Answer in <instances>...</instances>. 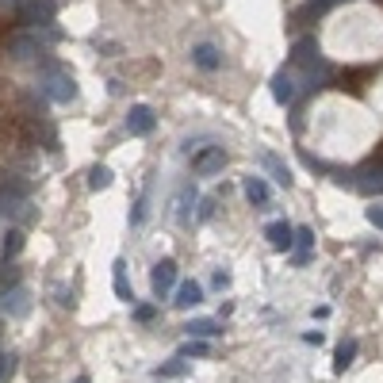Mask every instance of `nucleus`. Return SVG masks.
<instances>
[{"instance_id":"6","label":"nucleus","mask_w":383,"mask_h":383,"mask_svg":"<svg viewBox=\"0 0 383 383\" xmlns=\"http://www.w3.org/2000/svg\"><path fill=\"white\" fill-rule=\"evenodd\" d=\"M19 250H24V234L8 230V234H4V242H0V261H12Z\"/></svg>"},{"instance_id":"19","label":"nucleus","mask_w":383,"mask_h":383,"mask_svg":"<svg viewBox=\"0 0 383 383\" xmlns=\"http://www.w3.org/2000/svg\"><path fill=\"white\" fill-rule=\"evenodd\" d=\"M77 383H88V380H84V375H81V380H77Z\"/></svg>"},{"instance_id":"8","label":"nucleus","mask_w":383,"mask_h":383,"mask_svg":"<svg viewBox=\"0 0 383 383\" xmlns=\"http://www.w3.org/2000/svg\"><path fill=\"white\" fill-rule=\"evenodd\" d=\"M245 196H250L253 203H268V184L261 180V176H250V180H245Z\"/></svg>"},{"instance_id":"16","label":"nucleus","mask_w":383,"mask_h":383,"mask_svg":"<svg viewBox=\"0 0 383 383\" xmlns=\"http://www.w3.org/2000/svg\"><path fill=\"white\" fill-rule=\"evenodd\" d=\"M353 353H357V345H342V349H337V368H345L353 360Z\"/></svg>"},{"instance_id":"17","label":"nucleus","mask_w":383,"mask_h":383,"mask_svg":"<svg viewBox=\"0 0 383 383\" xmlns=\"http://www.w3.org/2000/svg\"><path fill=\"white\" fill-rule=\"evenodd\" d=\"M12 375V357H4V353H0V383L8 380Z\"/></svg>"},{"instance_id":"7","label":"nucleus","mask_w":383,"mask_h":383,"mask_svg":"<svg viewBox=\"0 0 383 383\" xmlns=\"http://www.w3.org/2000/svg\"><path fill=\"white\" fill-rule=\"evenodd\" d=\"M268 238H272V245H276V250H292V226H288V223H276V226H268Z\"/></svg>"},{"instance_id":"2","label":"nucleus","mask_w":383,"mask_h":383,"mask_svg":"<svg viewBox=\"0 0 383 383\" xmlns=\"http://www.w3.org/2000/svg\"><path fill=\"white\" fill-rule=\"evenodd\" d=\"M173 283H176V265H173V261H161V265L153 268V292L165 295Z\"/></svg>"},{"instance_id":"1","label":"nucleus","mask_w":383,"mask_h":383,"mask_svg":"<svg viewBox=\"0 0 383 383\" xmlns=\"http://www.w3.org/2000/svg\"><path fill=\"white\" fill-rule=\"evenodd\" d=\"M54 12H58L54 0H19L16 4V19L19 24H35V27L54 24Z\"/></svg>"},{"instance_id":"3","label":"nucleus","mask_w":383,"mask_h":383,"mask_svg":"<svg viewBox=\"0 0 383 383\" xmlns=\"http://www.w3.org/2000/svg\"><path fill=\"white\" fill-rule=\"evenodd\" d=\"M223 150H203V153H196V158H192V169H196V173H211V169H223Z\"/></svg>"},{"instance_id":"12","label":"nucleus","mask_w":383,"mask_h":383,"mask_svg":"<svg viewBox=\"0 0 383 383\" xmlns=\"http://www.w3.org/2000/svg\"><path fill=\"white\" fill-rule=\"evenodd\" d=\"M111 180V173H108V169H104V165H96V169H92V173H88V184H92V188H104V184H108Z\"/></svg>"},{"instance_id":"11","label":"nucleus","mask_w":383,"mask_h":383,"mask_svg":"<svg viewBox=\"0 0 383 383\" xmlns=\"http://www.w3.org/2000/svg\"><path fill=\"white\" fill-rule=\"evenodd\" d=\"M196 62H200L203 69H215V66H218V54H215V46H196Z\"/></svg>"},{"instance_id":"5","label":"nucleus","mask_w":383,"mask_h":383,"mask_svg":"<svg viewBox=\"0 0 383 383\" xmlns=\"http://www.w3.org/2000/svg\"><path fill=\"white\" fill-rule=\"evenodd\" d=\"M8 50L16 54V58H35V54H42L39 39H27V35H19V39L8 42Z\"/></svg>"},{"instance_id":"14","label":"nucleus","mask_w":383,"mask_h":383,"mask_svg":"<svg viewBox=\"0 0 383 383\" xmlns=\"http://www.w3.org/2000/svg\"><path fill=\"white\" fill-rule=\"evenodd\" d=\"M364 81H368V73H349V77H345V88H353V92H357V88H364Z\"/></svg>"},{"instance_id":"10","label":"nucleus","mask_w":383,"mask_h":383,"mask_svg":"<svg viewBox=\"0 0 383 383\" xmlns=\"http://www.w3.org/2000/svg\"><path fill=\"white\" fill-rule=\"evenodd\" d=\"M50 96H54V100H69V96H73V81H69V77H54V81H50Z\"/></svg>"},{"instance_id":"4","label":"nucleus","mask_w":383,"mask_h":383,"mask_svg":"<svg viewBox=\"0 0 383 383\" xmlns=\"http://www.w3.org/2000/svg\"><path fill=\"white\" fill-rule=\"evenodd\" d=\"M127 127H131V134H150L153 131V111L150 108H134L131 119H127Z\"/></svg>"},{"instance_id":"15","label":"nucleus","mask_w":383,"mask_h":383,"mask_svg":"<svg viewBox=\"0 0 383 383\" xmlns=\"http://www.w3.org/2000/svg\"><path fill=\"white\" fill-rule=\"evenodd\" d=\"M276 100H292V81H276Z\"/></svg>"},{"instance_id":"18","label":"nucleus","mask_w":383,"mask_h":383,"mask_svg":"<svg viewBox=\"0 0 383 383\" xmlns=\"http://www.w3.org/2000/svg\"><path fill=\"white\" fill-rule=\"evenodd\" d=\"M368 218H372L375 226H383V207H372V211H368Z\"/></svg>"},{"instance_id":"13","label":"nucleus","mask_w":383,"mask_h":383,"mask_svg":"<svg viewBox=\"0 0 383 383\" xmlns=\"http://www.w3.org/2000/svg\"><path fill=\"white\" fill-rule=\"evenodd\" d=\"M188 333H196V337H211V333H218V330H215V322H207V318H203V322H192Z\"/></svg>"},{"instance_id":"9","label":"nucleus","mask_w":383,"mask_h":383,"mask_svg":"<svg viewBox=\"0 0 383 383\" xmlns=\"http://www.w3.org/2000/svg\"><path fill=\"white\" fill-rule=\"evenodd\" d=\"M200 299H203L200 283H180V292H176V303H180V307H196Z\"/></svg>"}]
</instances>
